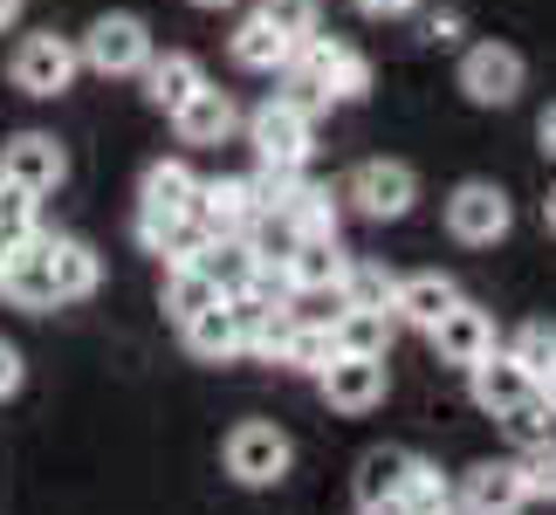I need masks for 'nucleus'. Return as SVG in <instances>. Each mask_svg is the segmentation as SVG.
I'll list each match as a JSON object with an SVG mask.
<instances>
[{
    "label": "nucleus",
    "instance_id": "nucleus-1",
    "mask_svg": "<svg viewBox=\"0 0 556 515\" xmlns=\"http://www.w3.org/2000/svg\"><path fill=\"white\" fill-rule=\"evenodd\" d=\"M76 49H83V70H97V76H144V62L159 55L152 28L138 14H97Z\"/></svg>",
    "mask_w": 556,
    "mask_h": 515
},
{
    "label": "nucleus",
    "instance_id": "nucleus-13",
    "mask_svg": "<svg viewBox=\"0 0 556 515\" xmlns=\"http://www.w3.org/2000/svg\"><path fill=\"white\" fill-rule=\"evenodd\" d=\"M316 385L337 413H371V405H384V357H330Z\"/></svg>",
    "mask_w": 556,
    "mask_h": 515
},
{
    "label": "nucleus",
    "instance_id": "nucleus-5",
    "mask_svg": "<svg viewBox=\"0 0 556 515\" xmlns=\"http://www.w3.org/2000/svg\"><path fill=\"white\" fill-rule=\"evenodd\" d=\"M289 461H295V447H289L282 426H268V419H248V426L227 434V475L241 488H275L289 475Z\"/></svg>",
    "mask_w": 556,
    "mask_h": 515
},
{
    "label": "nucleus",
    "instance_id": "nucleus-41",
    "mask_svg": "<svg viewBox=\"0 0 556 515\" xmlns=\"http://www.w3.org/2000/svg\"><path fill=\"white\" fill-rule=\"evenodd\" d=\"M426 35H433V41H454L460 35V14H433V28H426Z\"/></svg>",
    "mask_w": 556,
    "mask_h": 515
},
{
    "label": "nucleus",
    "instance_id": "nucleus-36",
    "mask_svg": "<svg viewBox=\"0 0 556 515\" xmlns=\"http://www.w3.org/2000/svg\"><path fill=\"white\" fill-rule=\"evenodd\" d=\"M413 515H440L446 508V481H440V467H426V461H413V475H405V495H399Z\"/></svg>",
    "mask_w": 556,
    "mask_h": 515
},
{
    "label": "nucleus",
    "instance_id": "nucleus-20",
    "mask_svg": "<svg viewBox=\"0 0 556 515\" xmlns=\"http://www.w3.org/2000/svg\"><path fill=\"white\" fill-rule=\"evenodd\" d=\"M41 248H49V268H55L62 303H83V296H97L103 262H97L90 241H76V234H41Z\"/></svg>",
    "mask_w": 556,
    "mask_h": 515
},
{
    "label": "nucleus",
    "instance_id": "nucleus-48",
    "mask_svg": "<svg viewBox=\"0 0 556 515\" xmlns=\"http://www.w3.org/2000/svg\"><path fill=\"white\" fill-rule=\"evenodd\" d=\"M440 515H454V508H440Z\"/></svg>",
    "mask_w": 556,
    "mask_h": 515
},
{
    "label": "nucleus",
    "instance_id": "nucleus-45",
    "mask_svg": "<svg viewBox=\"0 0 556 515\" xmlns=\"http://www.w3.org/2000/svg\"><path fill=\"white\" fill-rule=\"evenodd\" d=\"M543 399H549V413H556V378H549V385H543Z\"/></svg>",
    "mask_w": 556,
    "mask_h": 515
},
{
    "label": "nucleus",
    "instance_id": "nucleus-23",
    "mask_svg": "<svg viewBox=\"0 0 556 515\" xmlns=\"http://www.w3.org/2000/svg\"><path fill=\"white\" fill-rule=\"evenodd\" d=\"M392 330H399L392 310H337L330 316L337 357H384V351H392Z\"/></svg>",
    "mask_w": 556,
    "mask_h": 515
},
{
    "label": "nucleus",
    "instance_id": "nucleus-33",
    "mask_svg": "<svg viewBox=\"0 0 556 515\" xmlns=\"http://www.w3.org/2000/svg\"><path fill=\"white\" fill-rule=\"evenodd\" d=\"M522 488H529V502H556V434L522 447Z\"/></svg>",
    "mask_w": 556,
    "mask_h": 515
},
{
    "label": "nucleus",
    "instance_id": "nucleus-14",
    "mask_svg": "<svg viewBox=\"0 0 556 515\" xmlns=\"http://www.w3.org/2000/svg\"><path fill=\"white\" fill-rule=\"evenodd\" d=\"M522 502H529L522 461H481V467H467V481H460V515H516Z\"/></svg>",
    "mask_w": 556,
    "mask_h": 515
},
{
    "label": "nucleus",
    "instance_id": "nucleus-28",
    "mask_svg": "<svg viewBox=\"0 0 556 515\" xmlns=\"http://www.w3.org/2000/svg\"><path fill=\"white\" fill-rule=\"evenodd\" d=\"M213 303H227V296H220V282H213L200 262H192V268H165V310H173L179 324H192V316L213 310Z\"/></svg>",
    "mask_w": 556,
    "mask_h": 515
},
{
    "label": "nucleus",
    "instance_id": "nucleus-38",
    "mask_svg": "<svg viewBox=\"0 0 556 515\" xmlns=\"http://www.w3.org/2000/svg\"><path fill=\"white\" fill-rule=\"evenodd\" d=\"M14 392H21V351L0 337V399H14Z\"/></svg>",
    "mask_w": 556,
    "mask_h": 515
},
{
    "label": "nucleus",
    "instance_id": "nucleus-34",
    "mask_svg": "<svg viewBox=\"0 0 556 515\" xmlns=\"http://www.w3.org/2000/svg\"><path fill=\"white\" fill-rule=\"evenodd\" d=\"M549 419H556V413H549V399H543V392H529L522 405H508V413H502V426H508V434H516L522 447L549 440Z\"/></svg>",
    "mask_w": 556,
    "mask_h": 515
},
{
    "label": "nucleus",
    "instance_id": "nucleus-16",
    "mask_svg": "<svg viewBox=\"0 0 556 515\" xmlns=\"http://www.w3.org/2000/svg\"><path fill=\"white\" fill-rule=\"evenodd\" d=\"M467 392H475L481 413H495V419H502L508 405H522L529 392H536V378H529L508 351H488L481 364H467Z\"/></svg>",
    "mask_w": 556,
    "mask_h": 515
},
{
    "label": "nucleus",
    "instance_id": "nucleus-21",
    "mask_svg": "<svg viewBox=\"0 0 556 515\" xmlns=\"http://www.w3.org/2000/svg\"><path fill=\"white\" fill-rule=\"evenodd\" d=\"M192 90H206V70H200V62H192L186 49H165V55L144 62V103H152V111L173 117Z\"/></svg>",
    "mask_w": 556,
    "mask_h": 515
},
{
    "label": "nucleus",
    "instance_id": "nucleus-2",
    "mask_svg": "<svg viewBox=\"0 0 556 515\" xmlns=\"http://www.w3.org/2000/svg\"><path fill=\"white\" fill-rule=\"evenodd\" d=\"M289 70H295V76H309L330 103H357V97L371 90V62L357 55L351 41H337V35H309L303 49H295Z\"/></svg>",
    "mask_w": 556,
    "mask_h": 515
},
{
    "label": "nucleus",
    "instance_id": "nucleus-15",
    "mask_svg": "<svg viewBox=\"0 0 556 515\" xmlns=\"http://www.w3.org/2000/svg\"><path fill=\"white\" fill-rule=\"evenodd\" d=\"M227 55L241 62V70H254V76H282L289 62H295V41H289L282 28H275V21H268V8H254V14L241 21V28L227 35Z\"/></svg>",
    "mask_w": 556,
    "mask_h": 515
},
{
    "label": "nucleus",
    "instance_id": "nucleus-32",
    "mask_svg": "<svg viewBox=\"0 0 556 515\" xmlns=\"http://www.w3.org/2000/svg\"><path fill=\"white\" fill-rule=\"evenodd\" d=\"M508 357L522 364L529 378H536V392L556 378V324H522L516 330V343H508Z\"/></svg>",
    "mask_w": 556,
    "mask_h": 515
},
{
    "label": "nucleus",
    "instance_id": "nucleus-18",
    "mask_svg": "<svg viewBox=\"0 0 556 515\" xmlns=\"http://www.w3.org/2000/svg\"><path fill=\"white\" fill-rule=\"evenodd\" d=\"M344 268H351V254L337 248V234L330 241H295V254L282 262V282H289V296H337Z\"/></svg>",
    "mask_w": 556,
    "mask_h": 515
},
{
    "label": "nucleus",
    "instance_id": "nucleus-3",
    "mask_svg": "<svg viewBox=\"0 0 556 515\" xmlns=\"http://www.w3.org/2000/svg\"><path fill=\"white\" fill-rule=\"evenodd\" d=\"M76 70H83V49L70 35H21V49H14V62H8V76H14V90L21 97H62L76 83Z\"/></svg>",
    "mask_w": 556,
    "mask_h": 515
},
{
    "label": "nucleus",
    "instance_id": "nucleus-11",
    "mask_svg": "<svg viewBox=\"0 0 556 515\" xmlns=\"http://www.w3.org/2000/svg\"><path fill=\"white\" fill-rule=\"evenodd\" d=\"M192 200H200V179H192V165H186V159H159L152 172H144V186H138V241H152L165 221L192 213Z\"/></svg>",
    "mask_w": 556,
    "mask_h": 515
},
{
    "label": "nucleus",
    "instance_id": "nucleus-4",
    "mask_svg": "<svg viewBox=\"0 0 556 515\" xmlns=\"http://www.w3.org/2000/svg\"><path fill=\"white\" fill-rule=\"evenodd\" d=\"M516 227V206H508V192L495 179H467L446 192V234L467 248H495L502 234Z\"/></svg>",
    "mask_w": 556,
    "mask_h": 515
},
{
    "label": "nucleus",
    "instance_id": "nucleus-9",
    "mask_svg": "<svg viewBox=\"0 0 556 515\" xmlns=\"http://www.w3.org/2000/svg\"><path fill=\"white\" fill-rule=\"evenodd\" d=\"M0 303H14V310H55L62 303L41 234H28V241H14L8 254H0Z\"/></svg>",
    "mask_w": 556,
    "mask_h": 515
},
{
    "label": "nucleus",
    "instance_id": "nucleus-26",
    "mask_svg": "<svg viewBox=\"0 0 556 515\" xmlns=\"http://www.w3.org/2000/svg\"><path fill=\"white\" fill-rule=\"evenodd\" d=\"M144 248H152L165 268H192V262H200V254L213 248V227L200 221V213H179V221H165Z\"/></svg>",
    "mask_w": 556,
    "mask_h": 515
},
{
    "label": "nucleus",
    "instance_id": "nucleus-7",
    "mask_svg": "<svg viewBox=\"0 0 556 515\" xmlns=\"http://www.w3.org/2000/svg\"><path fill=\"white\" fill-rule=\"evenodd\" d=\"M522 55L508 49V41H475V49L460 55V90L467 103H481V111H508V103L522 97Z\"/></svg>",
    "mask_w": 556,
    "mask_h": 515
},
{
    "label": "nucleus",
    "instance_id": "nucleus-29",
    "mask_svg": "<svg viewBox=\"0 0 556 515\" xmlns=\"http://www.w3.org/2000/svg\"><path fill=\"white\" fill-rule=\"evenodd\" d=\"M282 213H289V227L303 234V241H330V234H337V192H330V186H309V179H303V186L289 192Z\"/></svg>",
    "mask_w": 556,
    "mask_h": 515
},
{
    "label": "nucleus",
    "instance_id": "nucleus-19",
    "mask_svg": "<svg viewBox=\"0 0 556 515\" xmlns=\"http://www.w3.org/2000/svg\"><path fill=\"white\" fill-rule=\"evenodd\" d=\"M460 303V289H454V275H440V268H419V275H399V296H392V316L399 324H413V330H433L446 310Z\"/></svg>",
    "mask_w": 556,
    "mask_h": 515
},
{
    "label": "nucleus",
    "instance_id": "nucleus-8",
    "mask_svg": "<svg viewBox=\"0 0 556 515\" xmlns=\"http://www.w3.org/2000/svg\"><path fill=\"white\" fill-rule=\"evenodd\" d=\"M309 131H316V117H303V111H295V103H282V97H268L262 111L248 117L254 159H262V165H282V172H303V159H309Z\"/></svg>",
    "mask_w": 556,
    "mask_h": 515
},
{
    "label": "nucleus",
    "instance_id": "nucleus-47",
    "mask_svg": "<svg viewBox=\"0 0 556 515\" xmlns=\"http://www.w3.org/2000/svg\"><path fill=\"white\" fill-rule=\"evenodd\" d=\"M8 248H14V241H8V234H0V254H8Z\"/></svg>",
    "mask_w": 556,
    "mask_h": 515
},
{
    "label": "nucleus",
    "instance_id": "nucleus-40",
    "mask_svg": "<svg viewBox=\"0 0 556 515\" xmlns=\"http://www.w3.org/2000/svg\"><path fill=\"white\" fill-rule=\"evenodd\" d=\"M536 138H543V152H549V159H556V103H549V111H543V117H536Z\"/></svg>",
    "mask_w": 556,
    "mask_h": 515
},
{
    "label": "nucleus",
    "instance_id": "nucleus-24",
    "mask_svg": "<svg viewBox=\"0 0 556 515\" xmlns=\"http://www.w3.org/2000/svg\"><path fill=\"white\" fill-rule=\"evenodd\" d=\"M179 337H186V351L200 357V364L241 357V330H233V310H227V303H213V310L192 316V324H179Z\"/></svg>",
    "mask_w": 556,
    "mask_h": 515
},
{
    "label": "nucleus",
    "instance_id": "nucleus-22",
    "mask_svg": "<svg viewBox=\"0 0 556 515\" xmlns=\"http://www.w3.org/2000/svg\"><path fill=\"white\" fill-rule=\"evenodd\" d=\"M192 213L213 227V234H248V221L262 206H254V186L248 179H200V200H192Z\"/></svg>",
    "mask_w": 556,
    "mask_h": 515
},
{
    "label": "nucleus",
    "instance_id": "nucleus-37",
    "mask_svg": "<svg viewBox=\"0 0 556 515\" xmlns=\"http://www.w3.org/2000/svg\"><path fill=\"white\" fill-rule=\"evenodd\" d=\"M262 8H268V21L295 41V49H303L309 35H324V28H316V0H262Z\"/></svg>",
    "mask_w": 556,
    "mask_h": 515
},
{
    "label": "nucleus",
    "instance_id": "nucleus-25",
    "mask_svg": "<svg viewBox=\"0 0 556 515\" xmlns=\"http://www.w3.org/2000/svg\"><path fill=\"white\" fill-rule=\"evenodd\" d=\"M405 475H413V454H405V447H371V454L357 461V508L405 495Z\"/></svg>",
    "mask_w": 556,
    "mask_h": 515
},
{
    "label": "nucleus",
    "instance_id": "nucleus-12",
    "mask_svg": "<svg viewBox=\"0 0 556 515\" xmlns=\"http://www.w3.org/2000/svg\"><path fill=\"white\" fill-rule=\"evenodd\" d=\"M426 337H433L440 364H460V372H467V364H481L488 351H495V316L475 310V303H454V310H446Z\"/></svg>",
    "mask_w": 556,
    "mask_h": 515
},
{
    "label": "nucleus",
    "instance_id": "nucleus-39",
    "mask_svg": "<svg viewBox=\"0 0 556 515\" xmlns=\"http://www.w3.org/2000/svg\"><path fill=\"white\" fill-rule=\"evenodd\" d=\"M357 8H365V14H378V21H399V14H413L419 0H357Z\"/></svg>",
    "mask_w": 556,
    "mask_h": 515
},
{
    "label": "nucleus",
    "instance_id": "nucleus-10",
    "mask_svg": "<svg viewBox=\"0 0 556 515\" xmlns=\"http://www.w3.org/2000/svg\"><path fill=\"white\" fill-rule=\"evenodd\" d=\"M0 179L35 192V200H49V192L70 179V159H62V145L49 131H21V138L0 145Z\"/></svg>",
    "mask_w": 556,
    "mask_h": 515
},
{
    "label": "nucleus",
    "instance_id": "nucleus-43",
    "mask_svg": "<svg viewBox=\"0 0 556 515\" xmlns=\"http://www.w3.org/2000/svg\"><path fill=\"white\" fill-rule=\"evenodd\" d=\"M365 515H413V508H405V502H399V495H392V502H371V508H365Z\"/></svg>",
    "mask_w": 556,
    "mask_h": 515
},
{
    "label": "nucleus",
    "instance_id": "nucleus-27",
    "mask_svg": "<svg viewBox=\"0 0 556 515\" xmlns=\"http://www.w3.org/2000/svg\"><path fill=\"white\" fill-rule=\"evenodd\" d=\"M392 296H399V275L378 268V262H357V254H351L344 282H337V303H344V310H392Z\"/></svg>",
    "mask_w": 556,
    "mask_h": 515
},
{
    "label": "nucleus",
    "instance_id": "nucleus-46",
    "mask_svg": "<svg viewBox=\"0 0 556 515\" xmlns=\"http://www.w3.org/2000/svg\"><path fill=\"white\" fill-rule=\"evenodd\" d=\"M192 8H233V0H192Z\"/></svg>",
    "mask_w": 556,
    "mask_h": 515
},
{
    "label": "nucleus",
    "instance_id": "nucleus-35",
    "mask_svg": "<svg viewBox=\"0 0 556 515\" xmlns=\"http://www.w3.org/2000/svg\"><path fill=\"white\" fill-rule=\"evenodd\" d=\"M35 192H21V186H8L0 179V234H8V241H28V234H41L35 227Z\"/></svg>",
    "mask_w": 556,
    "mask_h": 515
},
{
    "label": "nucleus",
    "instance_id": "nucleus-6",
    "mask_svg": "<svg viewBox=\"0 0 556 515\" xmlns=\"http://www.w3.org/2000/svg\"><path fill=\"white\" fill-rule=\"evenodd\" d=\"M344 200L365 213V221H405L419 200V179H413V165H399V159H365L344 179Z\"/></svg>",
    "mask_w": 556,
    "mask_h": 515
},
{
    "label": "nucleus",
    "instance_id": "nucleus-31",
    "mask_svg": "<svg viewBox=\"0 0 556 515\" xmlns=\"http://www.w3.org/2000/svg\"><path fill=\"white\" fill-rule=\"evenodd\" d=\"M330 357H337L330 324H324V316H295V330H289V343H282V364H289V372H324Z\"/></svg>",
    "mask_w": 556,
    "mask_h": 515
},
{
    "label": "nucleus",
    "instance_id": "nucleus-42",
    "mask_svg": "<svg viewBox=\"0 0 556 515\" xmlns=\"http://www.w3.org/2000/svg\"><path fill=\"white\" fill-rule=\"evenodd\" d=\"M14 21H21V0H0V35H8Z\"/></svg>",
    "mask_w": 556,
    "mask_h": 515
},
{
    "label": "nucleus",
    "instance_id": "nucleus-44",
    "mask_svg": "<svg viewBox=\"0 0 556 515\" xmlns=\"http://www.w3.org/2000/svg\"><path fill=\"white\" fill-rule=\"evenodd\" d=\"M543 221H549V234H556V186H549V200H543Z\"/></svg>",
    "mask_w": 556,
    "mask_h": 515
},
{
    "label": "nucleus",
    "instance_id": "nucleus-17",
    "mask_svg": "<svg viewBox=\"0 0 556 515\" xmlns=\"http://www.w3.org/2000/svg\"><path fill=\"white\" fill-rule=\"evenodd\" d=\"M173 131H179V145H227L233 131H241V111H233V97L227 90H192L179 111H173Z\"/></svg>",
    "mask_w": 556,
    "mask_h": 515
},
{
    "label": "nucleus",
    "instance_id": "nucleus-30",
    "mask_svg": "<svg viewBox=\"0 0 556 515\" xmlns=\"http://www.w3.org/2000/svg\"><path fill=\"white\" fill-rule=\"evenodd\" d=\"M200 268L220 282V296H241V289L254 282V254H248L241 234H213V248L200 254Z\"/></svg>",
    "mask_w": 556,
    "mask_h": 515
}]
</instances>
